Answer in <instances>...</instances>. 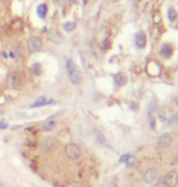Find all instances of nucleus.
<instances>
[{
    "label": "nucleus",
    "instance_id": "0eeeda50",
    "mask_svg": "<svg viewBox=\"0 0 178 187\" xmlns=\"http://www.w3.org/2000/svg\"><path fill=\"white\" fill-rule=\"evenodd\" d=\"M157 144L161 147V148H168L172 144V137L170 133H164L161 137L159 138Z\"/></svg>",
    "mask_w": 178,
    "mask_h": 187
},
{
    "label": "nucleus",
    "instance_id": "412c9836",
    "mask_svg": "<svg viewBox=\"0 0 178 187\" xmlns=\"http://www.w3.org/2000/svg\"><path fill=\"white\" fill-rule=\"evenodd\" d=\"M52 2H54V4L59 5V4H62V2H64V0H52Z\"/></svg>",
    "mask_w": 178,
    "mask_h": 187
},
{
    "label": "nucleus",
    "instance_id": "f257e3e1",
    "mask_svg": "<svg viewBox=\"0 0 178 187\" xmlns=\"http://www.w3.org/2000/svg\"><path fill=\"white\" fill-rule=\"evenodd\" d=\"M66 70H67V73H68L70 81L73 84H78L79 81H81V76H79V72L77 71V67H76L72 59L66 60Z\"/></svg>",
    "mask_w": 178,
    "mask_h": 187
},
{
    "label": "nucleus",
    "instance_id": "6ab92c4d",
    "mask_svg": "<svg viewBox=\"0 0 178 187\" xmlns=\"http://www.w3.org/2000/svg\"><path fill=\"white\" fill-rule=\"evenodd\" d=\"M9 127V125L6 122H0V130H6Z\"/></svg>",
    "mask_w": 178,
    "mask_h": 187
},
{
    "label": "nucleus",
    "instance_id": "4468645a",
    "mask_svg": "<svg viewBox=\"0 0 178 187\" xmlns=\"http://www.w3.org/2000/svg\"><path fill=\"white\" fill-rule=\"evenodd\" d=\"M31 71H32L33 75H35V76H39V75L42 73V65L39 63H34L31 66Z\"/></svg>",
    "mask_w": 178,
    "mask_h": 187
},
{
    "label": "nucleus",
    "instance_id": "dca6fc26",
    "mask_svg": "<svg viewBox=\"0 0 178 187\" xmlns=\"http://www.w3.org/2000/svg\"><path fill=\"white\" fill-rule=\"evenodd\" d=\"M76 22H66L65 25H64V29H65V32H72L75 28H76Z\"/></svg>",
    "mask_w": 178,
    "mask_h": 187
},
{
    "label": "nucleus",
    "instance_id": "7ed1b4c3",
    "mask_svg": "<svg viewBox=\"0 0 178 187\" xmlns=\"http://www.w3.org/2000/svg\"><path fill=\"white\" fill-rule=\"evenodd\" d=\"M27 48L29 53H39L43 48V39L38 35H33L27 42Z\"/></svg>",
    "mask_w": 178,
    "mask_h": 187
},
{
    "label": "nucleus",
    "instance_id": "423d86ee",
    "mask_svg": "<svg viewBox=\"0 0 178 187\" xmlns=\"http://www.w3.org/2000/svg\"><path fill=\"white\" fill-rule=\"evenodd\" d=\"M50 104H55V99H46L43 96V97H39L33 104H31V108H39V106H45Z\"/></svg>",
    "mask_w": 178,
    "mask_h": 187
},
{
    "label": "nucleus",
    "instance_id": "f3484780",
    "mask_svg": "<svg viewBox=\"0 0 178 187\" xmlns=\"http://www.w3.org/2000/svg\"><path fill=\"white\" fill-rule=\"evenodd\" d=\"M168 18H170V21H174L176 20V11L173 9H170L168 10Z\"/></svg>",
    "mask_w": 178,
    "mask_h": 187
},
{
    "label": "nucleus",
    "instance_id": "ddd939ff",
    "mask_svg": "<svg viewBox=\"0 0 178 187\" xmlns=\"http://www.w3.org/2000/svg\"><path fill=\"white\" fill-rule=\"evenodd\" d=\"M114 81L117 86H123L124 83H126V76H124L123 73H116L115 76H114Z\"/></svg>",
    "mask_w": 178,
    "mask_h": 187
},
{
    "label": "nucleus",
    "instance_id": "393cba45",
    "mask_svg": "<svg viewBox=\"0 0 178 187\" xmlns=\"http://www.w3.org/2000/svg\"><path fill=\"white\" fill-rule=\"evenodd\" d=\"M0 186H4V185H3V182H0Z\"/></svg>",
    "mask_w": 178,
    "mask_h": 187
},
{
    "label": "nucleus",
    "instance_id": "9b49d317",
    "mask_svg": "<svg viewBox=\"0 0 178 187\" xmlns=\"http://www.w3.org/2000/svg\"><path fill=\"white\" fill-rule=\"evenodd\" d=\"M147 44V37L144 33H138L135 35V45L138 48H144Z\"/></svg>",
    "mask_w": 178,
    "mask_h": 187
},
{
    "label": "nucleus",
    "instance_id": "5701e85b",
    "mask_svg": "<svg viewBox=\"0 0 178 187\" xmlns=\"http://www.w3.org/2000/svg\"><path fill=\"white\" fill-rule=\"evenodd\" d=\"M68 3H71V4H75V3H77V0H67Z\"/></svg>",
    "mask_w": 178,
    "mask_h": 187
},
{
    "label": "nucleus",
    "instance_id": "f03ea898",
    "mask_svg": "<svg viewBox=\"0 0 178 187\" xmlns=\"http://www.w3.org/2000/svg\"><path fill=\"white\" fill-rule=\"evenodd\" d=\"M178 182V174L173 170L159 180V187H174Z\"/></svg>",
    "mask_w": 178,
    "mask_h": 187
},
{
    "label": "nucleus",
    "instance_id": "1a4fd4ad",
    "mask_svg": "<svg viewBox=\"0 0 178 187\" xmlns=\"http://www.w3.org/2000/svg\"><path fill=\"white\" fill-rule=\"evenodd\" d=\"M172 53H173V48L171 44H167V43L162 44L161 49H160V54H161V57H164V58H170Z\"/></svg>",
    "mask_w": 178,
    "mask_h": 187
},
{
    "label": "nucleus",
    "instance_id": "20e7f679",
    "mask_svg": "<svg viewBox=\"0 0 178 187\" xmlns=\"http://www.w3.org/2000/svg\"><path fill=\"white\" fill-rule=\"evenodd\" d=\"M65 154L67 155V158H70L71 160H77L81 158V149L77 144L75 143H68L66 147H65Z\"/></svg>",
    "mask_w": 178,
    "mask_h": 187
},
{
    "label": "nucleus",
    "instance_id": "aec40b11",
    "mask_svg": "<svg viewBox=\"0 0 178 187\" xmlns=\"http://www.w3.org/2000/svg\"><path fill=\"white\" fill-rule=\"evenodd\" d=\"M68 187H82V186H81L79 183H71Z\"/></svg>",
    "mask_w": 178,
    "mask_h": 187
},
{
    "label": "nucleus",
    "instance_id": "6e6552de",
    "mask_svg": "<svg viewBox=\"0 0 178 187\" xmlns=\"http://www.w3.org/2000/svg\"><path fill=\"white\" fill-rule=\"evenodd\" d=\"M49 39L52 42V43H55V44H60V43H62V35L60 34V32L59 31H56V29H52V31H50L49 32Z\"/></svg>",
    "mask_w": 178,
    "mask_h": 187
},
{
    "label": "nucleus",
    "instance_id": "39448f33",
    "mask_svg": "<svg viewBox=\"0 0 178 187\" xmlns=\"http://www.w3.org/2000/svg\"><path fill=\"white\" fill-rule=\"evenodd\" d=\"M9 87L11 89H17L20 86V82H21V77H20V75L17 73V72H11L10 73V76H9Z\"/></svg>",
    "mask_w": 178,
    "mask_h": 187
},
{
    "label": "nucleus",
    "instance_id": "a211bd4d",
    "mask_svg": "<svg viewBox=\"0 0 178 187\" xmlns=\"http://www.w3.org/2000/svg\"><path fill=\"white\" fill-rule=\"evenodd\" d=\"M129 157H131V154H124L123 157H121L120 161H121V163H127V160L129 159Z\"/></svg>",
    "mask_w": 178,
    "mask_h": 187
},
{
    "label": "nucleus",
    "instance_id": "2eb2a0df",
    "mask_svg": "<svg viewBox=\"0 0 178 187\" xmlns=\"http://www.w3.org/2000/svg\"><path fill=\"white\" fill-rule=\"evenodd\" d=\"M55 121L54 120H49V121H46L44 125H43V130L44 131H51V130H54V127H55Z\"/></svg>",
    "mask_w": 178,
    "mask_h": 187
},
{
    "label": "nucleus",
    "instance_id": "f8f14e48",
    "mask_svg": "<svg viewBox=\"0 0 178 187\" xmlns=\"http://www.w3.org/2000/svg\"><path fill=\"white\" fill-rule=\"evenodd\" d=\"M46 14H48V5L46 4H39L38 6H37V15H38V17L39 18H45L46 17Z\"/></svg>",
    "mask_w": 178,
    "mask_h": 187
},
{
    "label": "nucleus",
    "instance_id": "b1692460",
    "mask_svg": "<svg viewBox=\"0 0 178 187\" xmlns=\"http://www.w3.org/2000/svg\"><path fill=\"white\" fill-rule=\"evenodd\" d=\"M83 4H87V0H83Z\"/></svg>",
    "mask_w": 178,
    "mask_h": 187
},
{
    "label": "nucleus",
    "instance_id": "4be33fe9",
    "mask_svg": "<svg viewBox=\"0 0 178 187\" xmlns=\"http://www.w3.org/2000/svg\"><path fill=\"white\" fill-rule=\"evenodd\" d=\"M9 55H10V58H15V54H13V51H10V53H9Z\"/></svg>",
    "mask_w": 178,
    "mask_h": 187
},
{
    "label": "nucleus",
    "instance_id": "9d476101",
    "mask_svg": "<svg viewBox=\"0 0 178 187\" xmlns=\"http://www.w3.org/2000/svg\"><path fill=\"white\" fill-rule=\"evenodd\" d=\"M156 180V171L154 169H149L144 174V181L147 183H153Z\"/></svg>",
    "mask_w": 178,
    "mask_h": 187
}]
</instances>
